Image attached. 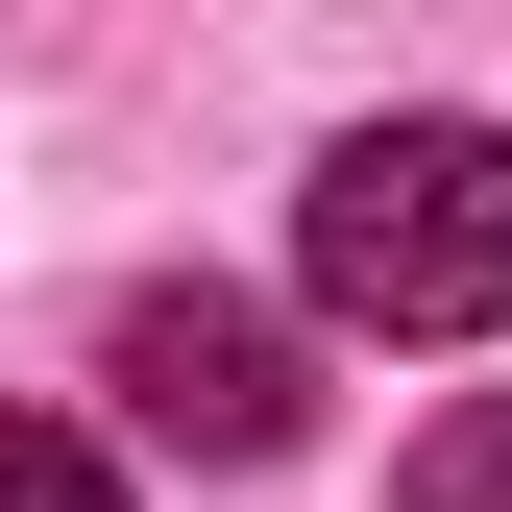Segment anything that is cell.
Wrapping results in <instances>:
<instances>
[{
    "mask_svg": "<svg viewBox=\"0 0 512 512\" xmlns=\"http://www.w3.org/2000/svg\"><path fill=\"white\" fill-rule=\"evenodd\" d=\"M293 269L366 342H512V122H342L293 196Z\"/></svg>",
    "mask_w": 512,
    "mask_h": 512,
    "instance_id": "cell-1",
    "label": "cell"
},
{
    "mask_svg": "<svg viewBox=\"0 0 512 512\" xmlns=\"http://www.w3.org/2000/svg\"><path fill=\"white\" fill-rule=\"evenodd\" d=\"M98 366H122V415H147L171 464H269V439L317 415L293 391V317H244V293H122Z\"/></svg>",
    "mask_w": 512,
    "mask_h": 512,
    "instance_id": "cell-2",
    "label": "cell"
},
{
    "mask_svg": "<svg viewBox=\"0 0 512 512\" xmlns=\"http://www.w3.org/2000/svg\"><path fill=\"white\" fill-rule=\"evenodd\" d=\"M391 512H512V391H464V415H439L415 464H391Z\"/></svg>",
    "mask_w": 512,
    "mask_h": 512,
    "instance_id": "cell-3",
    "label": "cell"
},
{
    "mask_svg": "<svg viewBox=\"0 0 512 512\" xmlns=\"http://www.w3.org/2000/svg\"><path fill=\"white\" fill-rule=\"evenodd\" d=\"M0 512H122V464H98L74 415H0Z\"/></svg>",
    "mask_w": 512,
    "mask_h": 512,
    "instance_id": "cell-4",
    "label": "cell"
}]
</instances>
